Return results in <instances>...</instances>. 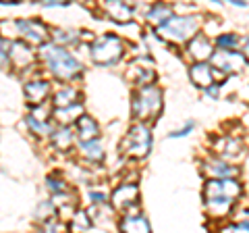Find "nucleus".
Returning <instances> with one entry per match:
<instances>
[{
  "mask_svg": "<svg viewBox=\"0 0 249 233\" xmlns=\"http://www.w3.org/2000/svg\"><path fill=\"white\" fill-rule=\"evenodd\" d=\"M40 57L58 79H75L81 75V63L58 44H44Z\"/></svg>",
  "mask_w": 249,
  "mask_h": 233,
  "instance_id": "f257e3e1",
  "label": "nucleus"
},
{
  "mask_svg": "<svg viewBox=\"0 0 249 233\" xmlns=\"http://www.w3.org/2000/svg\"><path fill=\"white\" fill-rule=\"evenodd\" d=\"M206 206L214 214H224L231 208L232 200L241 194V185L235 179H212L206 183Z\"/></svg>",
  "mask_w": 249,
  "mask_h": 233,
  "instance_id": "f03ea898",
  "label": "nucleus"
},
{
  "mask_svg": "<svg viewBox=\"0 0 249 233\" xmlns=\"http://www.w3.org/2000/svg\"><path fill=\"white\" fill-rule=\"evenodd\" d=\"M160 108H162L160 88L147 83V85H142V88L135 92V96H133V116L135 119H139V121L154 119V116L160 113Z\"/></svg>",
  "mask_w": 249,
  "mask_h": 233,
  "instance_id": "7ed1b4c3",
  "label": "nucleus"
},
{
  "mask_svg": "<svg viewBox=\"0 0 249 233\" xmlns=\"http://www.w3.org/2000/svg\"><path fill=\"white\" fill-rule=\"evenodd\" d=\"M123 57V40L114 34H106L91 44V58L100 65H112Z\"/></svg>",
  "mask_w": 249,
  "mask_h": 233,
  "instance_id": "20e7f679",
  "label": "nucleus"
},
{
  "mask_svg": "<svg viewBox=\"0 0 249 233\" xmlns=\"http://www.w3.org/2000/svg\"><path fill=\"white\" fill-rule=\"evenodd\" d=\"M199 29V17H170L164 25H160V34L170 42H185L196 36Z\"/></svg>",
  "mask_w": 249,
  "mask_h": 233,
  "instance_id": "39448f33",
  "label": "nucleus"
},
{
  "mask_svg": "<svg viewBox=\"0 0 249 233\" xmlns=\"http://www.w3.org/2000/svg\"><path fill=\"white\" fill-rule=\"evenodd\" d=\"M152 148V136L150 129L143 123H137L129 129V134L123 139V152L129 154L133 158H143L147 156V152Z\"/></svg>",
  "mask_w": 249,
  "mask_h": 233,
  "instance_id": "423d86ee",
  "label": "nucleus"
},
{
  "mask_svg": "<svg viewBox=\"0 0 249 233\" xmlns=\"http://www.w3.org/2000/svg\"><path fill=\"white\" fill-rule=\"evenodd\" d=\"M210 63L229 75V73H239L245 67V57H241L239 52H232V50H212Z\"/></svg>",
  "mask_w": 249,
  "mask_h": 233,
  "instance_id": "0eeeda50",
  "label": "nucleus"
},
{
  "mask_svg": "<svg viewBox=\"0 0 249 233\" xmlns=\"http://www.w3.org/2000/svg\"><path fill=\"white\" fill-rule=\"evenodd\" d=\"M139 200V188L135 183H123L112 194V204L119 211H129V208H137Z\"/></svg>",
  "mask_w": 249,
  "mask_h": 233,
  "instance_id": "6e6552de",
  "label": "nucleus"
},
{
  "mask_svg": "<svg viewBox=\"0 0 249 233\" xmlns=\"http://www.w3.org/2000/svg\"><path fill=\"white\" fill-rule=\"evenodd\" d=\"M17 29L23 38H27V40L34 44H42V42H46V38H48V27L37 19H21V21H17Z\"/></svg>",
  "mask_w": 249,
  "mask_h": 233,
  "instance_id": "1a4fd4ad",
  "label": "nucleus"
},
{
  "mask_svg": "<svg viewBox=\"0 0 249 233\" xmlns=\"http://www.w3.org/2000/svg\"><path fill=\"white\" fill-rule=\"evenodd\" d=\"M9 63L15 69H25L34 63V52L25 42H13L9 44Z\"/></svg>",
  "mask_w": 249,
  "mask_h": 233,
  "instance_id": "9d476101",
  "label": "nucleus"
},
{
  "mask_svg": "<svg viewBox=\"0 0 249 233\" xmlns=\"http://www.w3.org/2000/svg\"><path fill=\"white\" fill-rule=\"evenodd\" d=\"M189 54L197 60V63H206V60L212 57V42H210L206 36L196 34L193 40L189 42Z\"/></svg>",
  "mask_w": 249,
  "mask_h": 233,
  "instance_id": "9b49d317",
  "label": "nucleus"
},
{
  "mask_svg": "<svg viewBox=\"0 0 249 233\" xmlns=\"http://www.w3.org/2000/svg\"><path fill=\"white\" fill-rule=\"evenodd\" d=\"M121 231L123 233H152L150 223H147V219L143 214H133V216L127 214V216H123Z\"/></svg>",
  "mask_w": 249,
  "mask_h": 233,
  "instance_id": "f8f14e48",
  "label": "nucleus"
},
{
  "mask_svg": "<svg viewBox=\"0 0 249 233\" xmlns=\"http://www.w3.org/2000/svg\"><path fill=\"white\" fill-rule=\"evenodd\" d=\"M50 94V83L48 81H29L25 83V98L29 100V104H40L46 100V96Z\"/></svg>",
  "mask_w": 249,
  "mask_h": 233,
  "instance_id": "ddd939ff",
  "label": "nucleus"
},
{
  "mask_svg": "<svg viewBox=\"0 0 249 233\" xmlns=\"http://www.w3.org/2000/svg\"><path fill=\"white\" fill-rule=\"evenodd\" d=\"M189 77L191 81L197 85V88H210L212 85V71H210L208 63H196L189 69Z\"/></svg>",
  "mask_w": 249,
  "mask_h": 233,
  "instance_id": "4468645a",
  "label": "nucleus"
},
{
  "mask_svg": "<svg viewBox=\"0 0 249 233\" xmlns=\"http://www.w3.org/2000/svg\"><path fill=\"white\" fill-rule=\"evenodd\" d=\"M77 134H79L81 142H89V139L98 137V123L88 115H81L77 119Z\"/></svg>",
  "mask_w": 249,
  "mask_h": 233,
  "instance_id": "2eb2a0df",
  "label": "nucleus"
},
{
  "mask_svg": "<svg viewBox=\"0 0 249 233\" xmlns=\"http://www.w3.org/2000/svg\"><path fill=\"white\" fill-rule=\"evenodd\" d=\"M104 11L110 19L119 21V23H127L131 19V9L124 2H119V0H110V2H104Z\"/></svg>",
  "mask_w": 249,
  "mask_h": 233,
  "instance_id": "dca6fc26",
  "label": "nucleus"
},
{
  "mask_svg": "<svg viewBox=\"0 0 249 233\" xmlns=\"http://www.w3.org/2000/svg\"><path fill=\"white\" fill-rule=\"evenodd\" d=\"M206 169L210 171V175L216 177V179H232V177L237 175V169L231 167L229 162H224V160H208Z\"/></svg>",
  "mask_w": 249,
  "mask_h": 233,
  "instance_id": "f3484780",
  "label": "nucleus"
},
{
  "mask_svg": "<svg viewBox=\"0 0 249 233\" xmlns=\"http://www.w3.org/2000/svg\"><path fill=\"white\" fill-rule=\"evenodd\" d=\"M83 115V106L75 104V106H67V108H56L54 111V119H56L62 127H69L71 123H75V119H79Z\"/></svg>",
  "mask_w": 249,
  "mask_h": 233,
  "instance_id": "a211bd4d",
  "label": "nucleus"
},
{
  "mask_svg": "<svg viewBox=\"0 0 249 233\" xmlns=\"http://www.w3.org/2000/svg\"><path fill=\"white\" fill-rule=\"evenodd\" d=\"M216 152L220 154L222 158H237L241 152V144L235 137H220L216 142Z\"/></svg>",
  "mask_w": 249,
  "mask_h": 233,
  "instance_id": "6ab92c4d",
  "label": "nucleus"
},
{
  "mask_svg": "<svg viewBox=\"0 0 249 233\" xmlns=\"http://www.w3.org/2000/svg\"><path fill=\"white\" fill-rule=\"evenodd\" d=\"M52 142L54 146H56L58 150H71L73 148V144H75V134H73V129L71 127H60L58 131H54L52 134Z\"/></svg>",
  "mask_w": 249,
  "mask_h": 233,
  "instance_id": "aec40b11",
  "label": "nucleus"
},
{
  "mask_svg": "<svg viewBox=\"0 0 249 233\" xmlns=\"http://www.w3.org/2000/svg\"><path fill=\"white\" fill-rule=\"evenodd\" d=\"M79 150H81V154L88 160H91V162H100L104 158V148H102V144H100V139L96 137V139H89V142H81V146H79Z\"/></svg>",
  "mask_w": 249,
  "mask_h": 233,
  "instance_id": "412c9836",
  "label": "nucleus"
},
{
  "mask_svg": "<svg viewBox=\"0 0 249 233\" xmlns=\"http://www.w3.org/2000/svg\"><path fill=\"white\" fill-rule=\"evenodd\" d=\"M79 98H81V94L75 88H65V90L56 92V96H54V104H56V108L75 106V104H79V102H77Z\"/></svg>",
  "mask_w": 249,
  "mask_h": 233,
  "instance_id": "4be33fe9",
  "label": "nucleus"
},
{
  "mask_svg": "<svg viewBox=\"0 0 249 233\" xmlns=\"http://www.w3.org/2000/svg\"><path fill=\"white\" fill-rule=\"evenodd\" d=\"M173 17V6L170 4H154L150 13H147V19H150L152 23H158V25H164V23Z\"/></svg>",
  "mask_w": 249,
  "mask_h": 233,
  "instance_id": "5701e85b",
  "label": "nucleus"
},
{
  "mask_svg": "<svg viewBox=\"0 0 249 233\" xmlns=\"http://www.w3.org/2000/svg\"><path fill=\"white\" fill-rule=\"evenodd\" d=\"M89 225H91V219L88 216V213L85 211H77L73 214V221H71V229H79V231H88L89 229Z\"/></svg>",
  "mask_w": 249,
  "mask_h": 233,
  "instance_id": "b1692460",
  "label": "nucleus"
},
{
  "mask_svg": "<svg viewBox=\"0 0 249 233\" xmlns=\"http://www.w3.org/2000/svg\"><path fill=\"white\" fill-rule=\"evenodd\" d=\"M27 125H29V129L34 131L36 136H48L50 134V125L46 121H37V119H34V116H27Z\"/></svg>",
  "mask_w": 249,
  "mask_h": 233,
  "instance_id": "393cba45",
  "label": "nucleus"
},
{
  "mask_svg": "<svg viewBox=\"0 0 249 233\" xmlns=\"http://www.w3.org/2000/svg\"><path fill=\"white\" fill-rule=\"evenodd\" d=\"M239 42V38L235 34H227V36H220L218 38V46H220V50H231V48H235Z\"/></svg>",
  "mask_w": 249,
  "mask_h": 233,
  "instance_id": "a878e982",
  "label": "nucleus"
},
{
  "mask_svg": "<svg viewBox=\"0 0 249 233\" xmlns=\"http://www.w3.org/2000/svg\"><path fill=\"white\" fill-rule=\"evenodd\" d=\"M54 40L60 42V44H71V42H77V34L75 32H69V29H56V36Z\"/></svg>",
  "mask_w": 249,
  "mask_h": 233,
  "instance_id": "bb28decb",
  "label": "nucleus"
},
{
  "mask_svg": "<svg viewBox=\"0 0 249 233\" xmlns=\"http://www.w3.org/2000/svg\"><path fill=\"white\" fill-rule=\"evenodd\" d=\"M46 183H48V188L52 192H56V194H65L67 192V183L62 181V179H56V177H48Z\"/></svg>",
  "mask_w": 249,
  "mask_h": 233,
  "instance_id": "cd10ccee",
  "label": "nucleus"
},
{
  "mask_svg": "<svg viewBox=\"0 0 249 233\" xmlns=\"http://www.w3.org/2000/svg\"><path fill=\"white\" fill-rule=\"evenodd\" d=\"M37 233H62V225L58 221H46Z\"/></svg>",
  "mask_w": 249,
  "mask_h": 233,
  "instance_id": "c85d7f7f",
  "label": "nucleus"
},
{
  "mask_svg": "<svg viewBox=\"0 0 249 233\" xmlns=\"http://www.w3.org/2000/svg\"><path fill=\"white\" fill-rule=\"evenodd\" d=\"M9 63V42L0 38V67H4Z\"/></svg>",
  "mask_w": 249,
  "mask_h": 233,
  "instance_id": "c756f323",
  "label": "nucleus"
},
{
  "mask_svg": "<svg viewBox=\"0 0 249 233\" xmlns=\"http://www.w3.org/2000/svg\"><path fill=\"white\" fill-rule=\"evenodd\" d=\"M191 129H193V121H189V123H187V125H185L183 129L173 131V134H170V137H185L187 134H191Z\"/></svg>",
  "mask_w": 249,
  "mask_h": 233,
  "instance_id": "7c9ffc66",
  "label": "nucleus"
},
{
  "mask_svg": "<svg viewBox=\"0 0 249 233\" xmlns=\"http://www.w3.org/2000/svg\"><path fill=\"white\" fill-rule=\"evenodd\" d=\"M222 233H247V223H243V225H232V227H224Z\"/></svg>",
  "mask_w": 249,
  "mask_h": 233,
  "instance_id": "2f4dec72",
  "label": "nucleus"
},
{
  "mask_svg": "<svg viewBox=\"0 0 249 233\" xmlns=\"http://www.w3.org/2000/svg\"><path fill=\"white\" fill-rule=\"evenodd\" d=\"M206 94H210V96H212V98H216L218 96V85H210V88H206Z\"/></svg>",
  "mask_w": 249,
  "mask_h": 233,
  "instance_id": "473e14b6",
  "label": "nucleus"
},
{
  "mask_svg": "<svg viewBox=\"0 0 249 233\" xmlns=\"http://www.w3.org/2000/svg\"><path fill=\"white\" fill-rule=\"evenodd\" d=\"M69 2H54V0H50V2H44V6H67Z\"/></svg>",
  "mask_w": 249,
  "mask_h": 233,
  "instance_id": "72a5a7b5",
  "label": "nucleus"
}]
</instances>
